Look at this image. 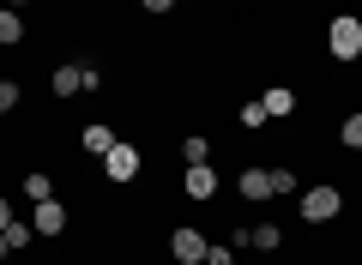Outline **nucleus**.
<instances>
[{
    "instance_id": "nucleus-1",
    "label": "nucleus",
    "mask_w": 362,
    "mask_h": 265,
    "mask_svg": "<svg viewBox=\"0 0 362 265\" xmlns=\"http://www.w3.org/2000/svg\"><path fill=\"white\" fill-rule=\"evenodd\" d=\"M296 199H302V217H308V223H332L338 211H344V193L338 187H296Z\"/></svg>"
},
{
    "instance_id": "nucleus-2",
    "label": "nucleus",
    "mask_w": 362,
    "mask_h": 265,
    "mask_svg": "<svg viewBox=\"0 0 362 265\" xmlns=\"http://www.w3.org/2000/svg\"><path fill=\"white\" fill-rule=\"evenodd\" d=\"M326 49H332V61H356V54H362V25H356V18H332Z\"/></svg>"
},
{
    "instance_id": "nucleus-3",
    "label": "nucleus",
    "mask_w": 362,
    "mask_h": 265,
    "mask_svg": "<svg viewBox=\"0 0 362 265\" xmlns=\"http://www.w3.org/2000/svg\"><path fill=\"white\" fill-rule=\"evenodd\" d=\"M103 169H109V181H139V151L115 139V145L103 151Z\"/></svg>"
},
{
    "instance_id": "nucleus-4",
    "label": "nucleus",
    "mask_w": 362,
    "mask_h": 265,
    "mask_svg": "<svg viewBox=\"0 0 362 265\" xmlns=\"http://www.w3.org/2000/svg\"><path fill=\"white\" fill-rule=\"evenodd\" d=\"M169 253H175L181 265H199L206 259V235H199V229H175V235H169Z\"/></svg>"
},
{
    "instance_id": "nucleus-5",
    "label": "nucleus",
    "mask_w": 362,
    "mask_h": 265,
    "mask_svg": "<svg viewBox=\"0 0 362 265\" xmlns=\"http://www.w3.org/2000/svg\"><path fill=\"white\" fill-rule=\"evenodd\" d=\"M30 229H37V235H61V229H66V205L61 199H42L37 211H30Z\"/></svg>"
},
{
    "instance_id": "nucleus-6",
    "label": "nucleus",
    "mask_w": 362,
    "mask_h": 265,
    "mask_svg": "<svg viewBox=\"0 0 362 265\" xmlns=\"http://www.w3.org/2000/svg\"><path fill=\"white\" fill-rule=\"evenodd\" d=\"M181 187H187V199H211V193H218V169H211V163H194L187 175H181Z\"/></svg>"
},
{
    "instance_id": "nucleus-7",
    "label": "nucleus",
    "mask_w": 362,
    "mask_h": 265,
    "mask_svg": "<svg viewBox=\"0 0 362 265\" xmlns=\"http://www.w3.org/2000/svg\"><path fill=\"white\" fill-rule=\"evenodd\" d=\"M235 187H242V199H247V205L272 199V181H266V169H242V181H235Z\"/></svg>"
},
{
    "instance_id": "nucleus-8",
    "label": "nucleus",
    "mask_w": 362,
    "mask_h": 265,
    "mask_svg": "<svg viewBox=\"0 0 362 265\" xmlns=\"http://www.w3.org/2000/svg\"><path fill=\"white\" fill-rule=\"evenodd\" d=\"M278 241H284V229H278V223H254V229H242V247H259V253H272Z\"/></svg>"
},
{
    "instance_id": "nucleus-9",
    "label": "nucleus",
    "mask_w": 362,
    "mask_h": 265,
    "mask_svg": "<svg viewBox=\"0 0 362 265\" xmlns=\"http://www.w3.org/2000/svg\"><path fill=\"white\" fill-rule=\"evenodd\" d=\"M85 90V66H54V97H78Z\"/></svg>"
},
{
    "instance_id": "nucleus-10",
    "label": "nucleus",
    "mask_w": 362,
    "mask_h": 265,
    "mask_svg": "<svg viewBox=\"0 0 362 265\" xmlns=\"http://www.w3.org/2000/svg\"><path fill=\"white\" fill-rule=\"evenodd\" d=\"M259 109H266V114H290V109H296V90H284V85H272L266 97H259Z\"/></svg>"
},
{
    "instance_id": "nucleus-11",
    "label": "nucleus",
    "mask_w": 362,
    "mask_h": 265,
    "mask_svg": "<svg viewBox=\"0 0 362 265\" xmlns=\"http://www.w3.org/2000/svg\"><path fill=\"white\" fill-rule=\"evenodd\" d=\"M181 157H187V169L211 163V139H206V133H187V139H181Z\"/></svg>"
},
{
    "instance_id": "nucleus-12",
    "label": "nucleus",
    "mask_w": 362,
    "mask_h": 265,
    "mask_svg": "<svg viewBox=\"0 0 362 265\" xmlns=\"http://www.w3.org/2000/svg\"><path fill=\"white\" fill-rule=\"evenodd\" d=\"M25 199H30V205L54 199V175H25Z\"/></svg>"
},
{
    "instance_id": "nucleus-13",
    "label": "nucleus",
    "mask_w": 362,
    "mask_h": 265,
    "mask_svg": "<svg viewBox=\"0 0 362 265\" xmlns=\"http://www.w3.org/2000/svg\"><path fill=\"white\" fill-rule=\"evenodd\" d=\"M109 145H115V133H109L103 121H97V126H85V151H90V157H103Z\"/></svg>"
},
{
    "instance_id": "nucleus-14",
    "label": "nucleus",
    "mask_w": 362,
    "mask_h": 265,
    "mask_svg": "<svg viewBox=\"0 0 362 265\" xmlns=\"http://www.w3.org/2000/svg\"><path fill=\"white\" fill-rule=\"evenodd\" d=\"M0 235H6V247H30V235H37V229H30V223H18V217H13V223H6V229H0Z\"/></svg>"
},
{
    "instance_id": "nucleus-15",
    "label": "nucleus",
    "mask_w": 362,
    "mask_h": 265,
    "mask_svg": "<svg viewBox=\"0 0 362 265\" xmlns=\"http://www.w3.org/2000/svg\"><path fill=\"white\" fill-rule=\"evenodd\" d=\"M266 181H272V193H296V187H302L296 169H266Z\"/></svg>"
},
{
    "instance_id": "nucleus-16",
    "label": "nucleus",
    "mask_w": 362,
    "mask_h": 265,
    "mask_svg": "<svg viewBox=\"0 0 362 265\" xmlns=\"http://www.w3.org/2000/svg\"><path fill=\"white\" fill-rule=\"evenodd\" d=\"M18 37H25V25H18V13L6 6V13H0V42H18Z\"/></svg>"
},
{
    "instance_id": "nucleus-17",
    "label": "nucleus",
    "mask_w": 362,
    "mask_h": 265,
    "mask_svg": "<svg viewBox=\"0 0 362 265\" xmlns=\"http://www.w3.org/2000/svg\"><path fill=\"white\" fill-rule=\"evenodd\" d=\"M338 139H344V145H350V151H356V145H362V114H350V121H344V126H338Z\"/></svg>"
},
{
    "instance_id": "nucleus-18",
    "label": "nucleus",
    "mask_w": 362,
    "mask_h": 265,
    "mask_svg": "<svg viewBox=\"0 0 362 265\" xmlns=\"http://www.w3.org/2000/svg\"><path fill=\"white\" fill-rule=\"evenodd\" d=\"M266 121H272V114L259 109V97H254V102H242V126H266Z\"/></svg>"
},
{
    "instance_id": "nucleus-19",
    "label": "nucleus",
    "mask_w": 362,
    "mask_h": 265,
    "mask_svg": "<svg viewBox=\"0 0 362 265\" xmlns=\"http://www.w3.org/2000/svg\"><path fill=\"white\" fill-rule=\"evenodd\" d=\"M18 109V85H13V78H0V114H13Z\"/></svg>"
},
{
    "instance_id": "nucleus-20",
    "label": "nucleus",
    "mask_w": 362,
    "mask_h": 265,
    "mask_svg": "<svg viewBox=\"0 0 362 265\" xmlns=\"http://www.w3.org/2000/svg\"><path fill=\"white\" fill-rule=\"evenodd\" d=\"M199 265H235V247H206V259Z\"/></svg>"
},
{
    "instance_id": "nucleus-21",
    "label": "nucleus",
    "mask_w": 362,
    "mask_h": 265,
    "mask_svg": "<svg viewBox=\"0 0 362 265\" xmlns=\"http://www.w3.org/2000/svg\"><path fill=\"white\" fill-rule=\"evenodd\" d=\"M145 13H169V6H175V0H139Z\"/></svg>"
},
{
    "instance_id": "nucleus-22",
    "label": "nucleus",
    "mask_w": 362,
    "mask_h": 265,
    "mask_svg": "<svg viewBox=\"0 0 362 265\" xmlns=\"http://www.w3.org/2000/svg\"><path fill=\"white\" fill-rule=\"evenodd\" d=\"M6 223H13V199H0V229H6Z\"/></svg>"
},
{
    "instance_id": "nucleus-23",
    "label": "nucleus",
    "mask_w": 362,
    "mask_h": 265,
    "mask_svg": "<svg viewBox=\"0 0 362 265\" xmlns=\"http://www.w3.org/2000/svg\"><path fill=\"white\" fill-rule=\"evenodd\" d=\"M6 253H13V247H6V235H0V259H6Z\"/></svg>"
},
{
    "instance_id": "nucleus-24",
    "label": "nucleus",
    "mask_w": 362,
    "mask_h": 265,
    "mask_svg": "<svg viewBox=\"0 0 362 265\" xmlns=\"http://www.w3.org/2000/svg\"><path fill=\"white\" fill-rule=\"evenodd\" d=\"M6 6H13V13H18V6H30V0H6Z\"/></svg>"
}]
</instances>
